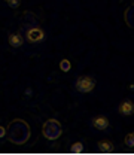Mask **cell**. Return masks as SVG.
<instances>
[{
  "instance_id": "obj_1",
  "label": "cell",
  "mask_w": 134,
  "mask_h": 155,
  "mask_svg": "<svg viewBox=\"0 0 134 155\" xmlns=\"http://www.w3.org/2000/svg\"><path fill=\"white\" fill-rule=\"evenodd\" d=\"M6 134L9 140L15 145H22L30 139V125L24 119H12L6 128Z\"/></svg>"
},
{
  "instance_id": "obj_2",
  "label": "cell",
  "mask_w": 134,
  "mask_h": 155,
  "mask_svg": "<svg viewBox=\"0 0 134 155\" xmlns=\"http://www.w3.org/2000/svg\"><path fill=\"white\" fill-rule=\"evenodd\" d=\"M42 134L45 136V139L48 140H57L63 134V127L60 124V121L55 118H49L43 122L42 127Z\"/></svg>"
},
{
  "instance_id": "obj_3",
  "label": "cell",
  "mask_w": 134,
  "mask_h": 155,
  "mask_svg": "<svg viewBox=\"0 0 134 155\" xmlns=\"http://www.w3.org/2000/svg\"><path fill=\"white\" fill-rule=\"evenodd\" d=\"M94 88H96V79L88 76V75L79 76L76 81H75V90H76L77 93L88 94V93H91Z\"/></svg>"
},
{
  "instance_id": "obj_4",
  "label": "cell",
  "mask_w": 134,
  "mask_h": 155,
  "mask_svg": "<svg viewBox=\"0 0 134 155\" xmlns=\"http://www.w3.org/2000/svg\"><path fill=\"white\" fill-rule=\"evenodd\" d=\"M45 31L39 25H31V27H24V38L30 43H39L45 39Z\"/></svg>"
},
{
  "instance_id": "obj_5",
  "label": "cell",
  "mask_w": 134,
  "mask_h": 155,
  "mask_svg": "<svg viewBox=\"0 0 134 155\" xmlns=\"http://www.w3.org/2000/svg\"><path fill=\"white\" fill-rule=\"evenodd\" d=\"M91 125H93L96 130H98V131H104V130L109 128V119L103 115L94 116L93 121H91Z\"/></svg>"
},
{
  "instance_id": "obj_6",
  "label": "cell",
  "mask_w": 134,
  "mask_h": 155,
  "mask_svg": "<svg viewBox=\"0 0 134 155\" xmlns=\"http://www.w3.org/2000/svg\"><path fill=\"white\" fill-rule=\"evenodd\" d=\"M118 110L119 114L124 116H130L134 114V103L131 100H124L119 106H118Z\"/></svg>"
},
{
  "instance_id": "obj_7",
  "label": "cell",
  "mask_w": 134,
  "mask_h": 155,
  "mask_svg": "<svg viewBox=\"0 0 134 155\" xmlns=\"http://www.w3.org/2000/svg\"><path fill=\"white\" fill-rule=\"evenodd\" d=\"M8 43H9L12 48H19V46H22V43H24V36H22L21 33H11V35L8 36Z\"/></svg>"
},
{
  "instance_id": "obj_8",
  "label": "cell",
  "mask_w": 134,
  "mask_h": 155,
  "mask_svg": "<svg viewBox=\"0 0 134 155\" xmlns=\"http://www.w3.org/2000/svg\"><path fill=\"white\" fill-rule=\"evenodd\" d=\"M124 19H125V22H127V25H128L130 28H134V3L130 5V6L125 9Z\"/></svg>"
},
{
  "instance_id": "obj_9",
  "label": "cell",
  "mask_w": 134,
  "mask_h": 155,
  "mask_svg": "<svg viewBox=\"0 0 134 155\" xmlns=\"http://www.w3.org/2000/svg\"><path fill=\"white\" fill-rule=\"evenodd\" d=\"M22 24H24V27L38 25V19H36V17H34V14L30 12V11H27V12L22 15Z\"/></svg>"
},
{
  "instance_id": "obj_10",
  "label": "cell",
  "mask_w": 134,
  "mask_h": 155,
  "mask_svg": "<svg viewBox=\"0 0 134 155\" xmlns=\"http://www.w3.org/2000/svg\"><path fill=\"white\" fill-rule=\"evenodd\" d=\"M98 149L101 152H109V151H112V143L109 140H101V142H98Z\"/></svg>"
},
{
  "instance_id": "obj_11",
  "label": "cell",
  "mask_w": 134,
  "mask_h": 155,
  "mask_svg": "<svg viewBox=\"0 0 134 155\" xmlns=\"http://www.w3.org/2000/svg\"><path fill=\"white\" fill-rule=\"evenodd\" d=\"M70 69H72V64H70V61H69L67 58H63V60L60 61V70L66 73V72H69Z\"/></svg>"
},
{
  "instance_id": "obj_12",
  "label": "cell",
  "mask_w": 134,
  "mask_h": 155,
  "mask_svg": "<svg viewBox=\"0 0 134 155\" xmlns=\"http://www.w3.org/2000/svg\"><path fill=\"white\" fill-rule=\"evenodd\" d=\"M124 142H125V145L127 146H134V133H130V134L125 136V139H124Z\"/></svg>"
},
{
  "instance_id": "obj_13",
  "label": "cell",
  "mask_w": 134,
  "mask_h": 155,
  "mask_svg": "<svg viewBox=\"0 0 134 155\" xmlns=\"http://www.w3.org/2000/svg\"><path fill=\"white\" fill-rule=\"evenodd\" d=\"M83 151V145L82 142H76L73 146H72V152H82Z\"/></svg>"
},
{
  "instance_id": "obj_14",
  "label": "cell",
  "mask_w": 134,
  "mask_h": 155,
  "mask_svg": "<svg viewBox=\"0 0 134 155\" xmlns=\"http://www.w3.org/2000/svg\"><path fill=\"white\" fill-rule=\"evenodd\" d=\"M19 3H21V0H8V2H6V5H8L9 8H14V9L18 8Z\"/></svg>"
},
{
  "instance_id": "obj_15",
  "label": "cell",
  "mask_w": 134,
  "mask_h": 155,
  "mask_svg": "<svg viewBox=\"0 0 134 155\" xmlns=\"http://www.w3.org/2000/svg\"><path fill=\"white\" fill-rule=\"evenodd\" d=\"M5 136H6V128H5L3 125H0V139L5 137Z\"/></svg>"
},
{
  "instance_id": "obj_16",
  "label": "cell",
  "mask_w": 134,
  "mask_h": 155,
  "mask_svg": "<svg viewBox=\"0 0 134 155\" xmlns=\"http://www.w3.org/2000/svg\"><path fill=\"white\" fill-rule=\"evenodd\" d=\"M5 2H8V0H5Z\"/></svg>"
}]
</instances>
